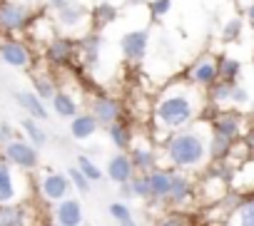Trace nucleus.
Returning a JSON list of instances; mask_svg holds the SVG:
<instances>
[{
  "instance_id": "17",
  "label": "nucleus",
  "mask_w": 254,
  "mask_h": 226,
  "mask_svg": "<svg viewBox=\"0 0 254 226\" xmlns=\"http://www.w3.org/2000/svg\"><path fill=\"white\" fill-rule=\"evenodd\" d=\"M172 174H175V169H170V167H160V164H157L155 169H150V172H147L150 201H162V204H165V199H167V194H170Z\"/></svg>"
},
{
  "instance_id": "7",
  "label": "nucleus",
  "mask_w": 254,
  "mask_h": 226,
  "mask_svg": "<svg viewBox=\"0 0 254 226\" xmlns=\"http://www.w3.org/2000/svg\"><path fill=\"white\" fill-rule=\"evenodd\" d=\"M185 80L199 90H209L217 80H219V70H217V57L204 52L199 55L194 62H190V67L185 70Z\"/></svg>"
},
{
  "instance_id": "28",
  "label": "nucleus",
  "mask_w": 254,
  "mask_h": 226,
  "mask_svg": "<svg viewBox=\"0 0 254 226\" xmlns=\"http://www.w3.org/2000/svg\"><path fill=\"white\" fill-rule=\"evenodd\" d=\"M20 130H23V135H25V139L33 144V147H45L48 144V135H45V130L38 125V120H33V117H23L20 120Z\"/></svg>"
},
{
  "instance_id": "2",
  "label": "nucleus",
  "mask_w": 254,
  "mask_h": 226,
  "mask_svg": "<svg viewBox=\"0 0 254 226\" xmlns=\"http://www.w3.org/2000/svg\"><path fill=\"white\" fill-rule=\"evenodd\" d=\"M209 135L212 127L207 120H194L187 127L172 132L162 142V157L170 164V169L177 172H202L209 164Z\"/></svg>"
},
{
  "instance_id": "29",
  "label": "nucleus",
  "mask_w": 254,
  "mask_h": 226,
  "mask_svg": "<svg viewBox=\"0 0 254 226\" xmlns=\"http://www.w3.org/2000/svg\"><path fill=\"white\" fill-rule=\"evenodd\" d=\"M58 90V80L50 72H33V92L40 99H50Z\"/></svg>"
},
{
  "instance_id": "20",
  "label": "nucleus",
  "mask_w": 254,
  "mask_h": 226,
  "mask_svg": "<svg viewBox=\"0 0 254 226\" xmlns=\"http://www.w3.org/2000/svg\"><path fill=\"white\" fill-rule=\"evenodd\" d=\"M13 99L28 112V117H33V120L45 122L50 117V112L45 107V99H40L33 90H18V92H13Z\"/></svg>"
},
{
  "instance_id": "12",
  "label": "nucleus",
  "mask_w": 254,
  "mask_h": 226,
  "mask_svg": "<svg viewBox=\"0 0 254 226\" xmlns=\"http://www.w3.org/2000/svg\"><path fill=\"white\" fill-rule=\"evenodd\" d=\"M38 181H40V194H43V199L50 201V204H55V201L70 196L72 184H70V179H67L65 172H53V169H48V172L40 174Z\"/></svg>"
},
{
  "instance_id": "11",
  "label": "nucleus",
  "mask_w": 254,
  "mask_h": 226,
  "mask_svg": "<svg viewBox=\"0 0 254 226\" xmlns=\"http://www.w3.org/2000/svg\"><path fill=\"white\" fill-rule=\"evenodd\" d=\"M77 40V62L87 70H95L100 65V55H102V35L100 30H87L82 33Z\"/></svg>"
},
{
  "instance_id": "25",
  "label": "nucleus",
  "mask_w": 254,
  "mask_h": 226,
  "mask_svg": "<svg viewBox=\"0 0 254 226\" xmlns=\"http://www.w3.org/2000/svg\"><path fill=\"white\" fill-rule=\"evenodd\" d=\"M224 226H254V196L237 201L234 209L227 214Z\"/></svg>"
},
{
  "instance_id": "40",
  "label": "nucleus",
  "mask_w": 254,
  "mask_h": 226,
  "mask_svg": "<svg viewBox=\"0 0 254 226\" xmlns=\"http://www.w3.org/2000/svg\"><path fill=\"white\" fill-rule=\"evenodd\" d=\"M247 102H249V92H247L239 82H234V85H232V94H229V104L242 107V104H247Z\"/></svg>"
},
{
  "instance_id": "14",
  "label": "nucleus",
  "mask_w": 254,
  "mask_h": 226,
  "mask_svg": "<svg viewBox=\"0 0 254 226\" xmlns=\"http://www.w3.org/2000/svg\"><path fill=\"white\" fill-rule=\"evenodd\" d=\"M90 115L97 120L100 127H110L122 117V102L110 94H95L90 102Z\"/></svg>"
},
{
  "instance_id": "4",
  "label": "nucleus",
  "mask_w": 254,
  "mask_h": 226,
  "mask_svg": "<svg viewBox=\"0 0 254 226\" xmlns=\"http://www.w3.org/2000/svg\"><path fill=\"white\" fill-rule=\"evenodd\" d=\"M0 154H3V162H8L13 169L18 172H33L38 169L40 164V157H38V147H33L25 137H13L8 144L0 147Z\"/></svg>"
},
{
  "instance_id": "9",
  "label": "nucleus",
  "mask_w": 254,
  "mask_h": 226,
  "mask_svg": "<svg viewBox=\"0 0 254 226\" xmlns=\"http://www.w3.org/2000/svg\"><path fill=\"white\" fill-rule=\"evenodd\" d=\"M209 127H212V132L237 142L244 135V117L237 109H217V115L209 120Z\"/></svg>"
},
{
  "instance_id": "34",
  "label": "nucleus",
  "mask_w": 254,
  "mask_h": 226,
  "mask_svg": "<svg viewBox=\"0 0 254 226\" xmlns=\"http://www.w3.org/2000/svg\"><path fill=\"white\" fill-rule=\"evenodd\" d=\"M85 177H87V181L90 184H95V181H100L102 179V169L95 164V159L90 157V154H77V164H75Z\"/></svg>"
},
{
  "instance_id": "35",
  "label": "nucleus",
  "mask_w": 254,
  "mask_h": 226,
  "mask_svg": "<svg viewBox=\"0 0 254 226\" xmlns=\"http://www.w3.org/2000/svg\"><path fill=\"white\" fill-rule=\"evenodd\" d=\"M242 30H244V20L242 18H229L222 28V40L224 43H234L242 38Z\"/></svg>"
},
{
  "instance_id": "32",
  "label": "nucleus",
  "mask_w": 254,
  "mask_h": 226,
  "mask_svg": "<svg viewBox=\"0 0 254 226\" xmlns=\"http://www.w3.org/2000/svg\"><path fill=\"white\" fill-rule=\"evenodd\" d=\"M232 85L234 82H224V80H217L209 90H204L207 94H209V102L212 104H217V107H224V104H229V94H232Z\"/></svg>"
},
{
  "instance_id": "38",
  "label": "nucleus",
  "mask_w": 254,
  "mask_h": 226,
  "mask_svg": "<svg viewBox=\"0 0 254 226\" xmlns=\"http://www.w3.org/2000/svg\"><path fill=\"white\" fill-rule=\"evenodd\" d=\"M155 226H190V219L185 214H180V211H170L162 219H157Z\"/></svg>"
},
{
  "instance_id": "47",
  "label": "nucleus",
  "mask_w": 254,
  "mask_h": 226,
  "mask_svg": "<svg viewBox=\"0 0 254 226\" xmlns=\"http://www.w3.org/2000/svg\"><path fill=\"white\" fill-rule=\"evenodd\" d=\"M252 112H254V107H252Z\"/></svg>"
},
{
  "instance_id": "10",
  "label": "nucleus",
  "mask_w": 254,
  "mask_h": 226,
  "mask_svg": "<svg viewBox=\"0 0 254 226\" xmlns=\"http://www.w3.org/2000/svg\"><path fill=\"white\" fill-rule=\"evenodd\" d=\"M150 47V30H130L120 38V52L127 62H142Z\"/></svg>"
},
{
  "instance_id": "13",
  "label": "nucleus",
  "mask_w": 254,
  "mask_h": 226,
  "mask_svg": "<svg viewBox=\"0 0 254 226\" xmlns=\"http://www.w3.org/2000/svg\"><path fill=\"white\" fill-rule=\"evenodd\" d=\"M194 194H197V186H194L192 177L187 172H177L175 169L172 184H170V194H167L165 204H170L172 209H182V206H187L194 199Z\"/></svg>"
},
{
  "instance_id": "37",
  "label": "nucleus",
  "mask_w": 254,
  "mask_h": 226,
  "mask_svg": "<svg viewBox=\"0 0 254 226\" xmlns=\"http://www.w3.org/2000/svg\"><path fill=\"white\" fill-rule=\"evenodd\" d=\"M65 174H67V179H70V184H72V186L77 189V194H90V189H92V184L87 181V177H85V174H82V172H80L77 167H70V169H67Z\"/></svg>"
},
{
  "instance_id": "30",
  "label": "nucleus",
  "mask_w": 254,
  "mask_h": 226,
  "mask_svg": "<svg viewBox=\"0 0 254 226\" xmlns=\"http://www.w3.org/2000/svg\"><path fill=\"white\" fill-rule=\"evenodd\" d=\"M232 139H227V137H222V135H217V132H212L209 135V162H224L227 157H229V152H232Z\"/></svg>"
},
{
  "instance_id": "33",
  "label": "nucleus",
  "mask_w": 254,
  "mask_h": 226,
  "mask_svg": "<svg viewBox=\"0 0 254 226\" xmlns=\"http://www.w3.org/2000/svg\"><path fill=\"white\" fill-rule=\"evenodd\" d=\"M127 186H130V191H132V199H145V201H150L147 172H135V174H132V179L127 181Z\"/></svg>"
},
{
  "instance_id": "48",
  "label": "nucleus",
  "mask_w": 254,
  "mask_h": 226,
  "mask_svg": "<svg viewBox=\"0 0 254 226\" xmlns=\"http://www.w3.org/2000/svg\"><path fill=\"white\" fill-rule=\"evenodd\" d=\"M252 60H254V55H252Z\"/></svg>"
},
{
  "instance_id": "31",
  "label": "nucleus",
  "mask_w": 254,
  "mask_h": 226,
  "mask_svg": "<svg viewBox=\"0 0 254 226\" xmlns=\"http://www.w3.org/2000/svg\"><path fill=\"white\" fill-rule=\"evenodd\" d=\"M217 70H219V80L224 82H237L242 75V62L237 57H217Z\"/></svg>"
},
{
  "instance_id": "8",
  "label": "nucleus",
  "mask_w": 254,
  "mask_h": 226,
  "mask_svg": "<svg viewBox=\"0 0 254 226\" xmlns=\"http://www.w3.org/2000/svg\"><path fill=\"white\" fill-rule=\"evenodd\" d=\"M53 23H55L58 30H63L65 35L72 38L85 23H90V8H85L82 3H75V0H72V3H67V5L55 10Z\"/></svg>"
},
{
  "instance_id": "41",
  "label": "nucleus",
  "mask_w": 254,
  "mask_h": 226,
  "mask_svg": "<svg viewBox=\"0 0 254 226\" xmlns=\"http://www.w3.org/2000/svg\"><path fill=\"white\" fill-rule=\"evenodd\" d=\"M244 15H247V23L254 28V0H252V3H247V8H244Z\"/></svg>"
},
{
  "instance_id": "27",
  "label": "nucleus",
  "mask_w": 254,
  "mask_h": 226,
  "mask_svg": "<svg viewBox=\"0 0 254 226\" xmlns=\"http://www.w3.org/2000/svg\"><path fill=\"white\" fill-rule=\"evenodd\" d=\"M30 216L28 209L18 204H0V226H28Z\"/></svg>"
},
{
  "instance_id": "21",
  "label": "nucleus",
  "mask_w": 254,
  "mask_h": 226,
  "mask_svg": "<svg viewBox=\"0 0 254 226\" xmlns=\"http://www.w3.org/2000/svg\"><path fill=\"white\" fill-rule=\"evenodd\" d=\"M127 154H130V162H132L135 172H150L160 162L155 147L152 144H145V142H132V147L127 149Z\"/></svg>"
},
{
  "instance_id": "23",
  "label": "nucleus",
  "mask_w": 254,
  "mask_h": 226,
  "mask_svg": "<svg viewBox=\"0 0 254 226\" xmlns=\"http://www.w3.org/2000/svg\"><path fill=\"white\" fill-rule=\"evenodd\" d=\"M50 102H53V112L58 117H63V120H72L80 112V99L72 92H67V90H55Z\"/></svg>"
},
{
  "instance_id": "39",
  "label": "nucleus",
  "mask_w": 254,
  "mask_h": 226,
  "mask_svg": "<svg viewBox=\"0 0 254 226\" xmlns=\"http://www.w3.org/2000/svg\"><path fill=\"white\" fill-rule=\"evenodd\" d=\"M170 10H172V0H152L150 3V18L152 20H162Z\"/></svg>"
},
{
  "instance_id": "24",
  "label": "nucleus",
  "mask_w": 254,
  "mask_h": 226,
  "mask_svg": "<svg viewBox=\"0 0 254 226\" xmlns=\"http://www.w3.org/2000/svg\"><path fill=\"white\" fill-rule=\"evenodd\" d=\"M107 130V135H110V142L120 149V152H127L132 147V142H135V130H132V125L127 122V120H117V122H112L110 127H105Z\"/></svg>"
},
{
  "instance_id": "22",
  "label": "nucleus",
  "mask_w": 254,
  "mask_h": 226,
  "mask_svg": "<svg viewBox=\"0 0 254 226\" xmlns=\"http://www.w3.org/2000/svg\"><path fill=\"white\" fill-rule=\"evenodd\" d=\"M97 130H100V125H97V120L90 115V112H77V115L70 120V135L77 142L92 139L97 135Z\"/></svg>"
},
{
  "instance_id": "26",
  "label": "nucleus",
  "mask_w": 254,
  "mask_h": 226,
  "mask_svg": "<svg viewBox=\"0 0 254 226\" xmlns=\"http://www.w3.org/2000/svg\"><path fill=\"white\" fill-rule=\"evenodd\" d=\"M117 15H120L117 5H115V3H107V0H100V3H95V5L90 8V23L95 25V30L112 25V23L117 20Z\"/></svg>"
},
{
  "instance_id": "46",
  "label": "nucleus",
  "mask_w": 254,
  "mask_h": 226,
  "mask_svg": "<svg viewBox=\"0 0 254 226\" xmlns=\"http://www.w3.org/2000/svg\"><path fill=\"white\" fill-rule=\"evenodd\" d=\"M53 226H63V224H53Z\"/></svg>"
},
{
  "instance_id": "18",
  "label": "nucleus",
  "mask_w": 254,
  "mask_h": 226,
  "mask_svg": "<svg viewBox=\"0 0 254 226\" xmlns=\"http://www.w3.org/2000/svg\"><path fill=\"white\" fill-rule=\"evenodd\" d=\"M20 201V184L15 169L0 159V204H18Z\"/></svg>"
},
{
  "instance_id": "5",
  "label": "nucleus",
  "mask_w": 254,
  "mask_h": 226,
  "mask_svg": "<svg viewBox=\"0 0 254 226\" xmlns=\"http://www.w3.org/2000/svg\"><path fill=\"white\" fill-rule=\"evenodd\" d=\"M0 62L15 70H30L33 47L20 35H0Z\"/></svg>"
},
{
  "instance_id": "3",
  "label": "nucleus",
  "mask_w": 254,
  "mask_h": 226,
  "mask_svg": "<svg viewBox=\"0 0 254 226\" xmlns=\"http://www.w3.org/2000/svg\"><path fill=\"white\" fill-rule=\"evenodd\" d=\"M35 18L30 3L23 0H0V35H23Z\"/></svg>"
},
{
  "instance_id": "36",
  "label": "nucleus",
  "mask_w": 254,
  "mask_h": 226,
  "mask_svg": "<svg viewBox=\"0 0 254 226\" xmlns=\"http://www.w3.org/2000/svg\"><path fill=\"white\" fill-rule=\"evenodd\" d=\"M107 211H110V216L117 221V226H120V224H132V211H130V206H127L125 201H112V204L107 206Z\"/></svg>"
},
{
  "instance_id": "1",
  "label": "nucleus",
  "mask_w": 254,
  "mask_h": 226,
  "mask_svg": "<svg viewBox=\"0 0 254 226\" xmlns=\"http://www.w3.org/2000/svg\"><path fill=\"white\" fill-rule=\"evenodd\" d=\"M207 92L190 85L187 80H177L170 82L167 87H162V92L157 94L155 104H152V130H155V139L162 144L172 132L187 127L190 122L199 120Z\"/></svg>"
},
{
  "instance_id": "44",
  "label": "nucleus",
  "mask_w": 254,
  "mask_h": 226,
  "mask_svg": "<svg viewBox=\"0 0 254 226\" xmlns=\"http://www.w3.org/2000/svg\"><path fill=\"white\" fill-rule=\"evenodd\" d=\"M249 149H252V152H254V132H252V135H249Z\"/></svg>"
},
{
  "instance_id": "19",
  "label": "nucleus",
  "mask_w": 254,
  "mask_h": 226,
  "mask_svg": "<svg viewBox=\"0 0 254 226\" xmlns=\"http://www.w3.org/2000/svg\"><path fill=\"white\" fill-rule=\"evenodd\" d=\"M132 174H135V167H132L130 154H127V152H117V154L110 157V162H107V179L112 184H117V186L127 184L132 179Z\"/></svg>"
},
{
  "instance_id": "15",
  "label": "nucleus",
  "mask_w": 254,
  "mask_h": 226,
  "mask_svg": "<svg viewBox=\"0 0 254 226\" xmlns=\"http://www.w3.org/2000/svg\"><path fill=\"white\" fill-rule=\"evenodd\" d=\"M53 219H55V224H63V226H82L85 214H82L80 199L77 196H65V199L55 201Z\"/></svg>"
},
{
  "instance_id": "42",
  "label": "nucleus",
  "mask_w": 254,
  "mask_h": 226,
  "mask_svg": "<svg viewBox=\"0 0 254 226\" xmlns=\"http://www.w3.org/2000/svg\"><path fill=\"white\" fill-rule=\"evenodd\" d=\"M67 3H72V0H48V8H50V10H58V8H63V5H67Z\"/></svg>"
},
{
  "instance_id": "6",
  "label": "nucleus",
  "mask_w": 254,
  "mask_h": 226,
  "mask_svg": "<svg viewBox=\"0 0 254 226\" xmlns=\"http://www.w3.org/2000/svg\"><path fill=\"white\" fill-rule=\"evenodd\" d=\"M45 60L63 70V67H72L77 65V40L70 38V35H55L48 45H45Z\"/></svg>"
},
{
  "instance_id": "43",
  "label": "nucleus",
  "mask_w": 254,
  "mask_h": 226,
  "mask_svg": "<svg viewBox=\"0 0 254 226\" xmlns=\"http://www.w3.org/2000/svg\"><path fill=\"white\" fill-rule=\"evenodd\" d=\"M117 189H120V194H122V199H132V191H130V186H127V184H120Z\"/></svg>"
},
{
  "instance_id": "45",
  "label": "nucleus",
  "mask_w": 254,
  "mask_h": 226,
  "mask_svg": "<svg viewBox=\"0 0 254 226\" xmlns=\"http://www.w3.org/2000/svg\"><path fill=\"white\" fill-rule=\"evenodd\" d=\"M120 226H135V224H120Z\"/></svg>"
},
{
  "instance_id": "16",
  "label": "nucleus",
  "mask_w": 254,
  "mask_h": 226,
  "mask_svg": "<svg viewBox=\"0 0 254 226\" xmlns=\"http://www.w3.org/2000/svg\"><path fill=\"white\" fill-rule=\"evenodd\" d=\"M227 181H229V189L239 196L254 194V159H244V162L234 164Z\"/></svg>"
}]
</instances>
